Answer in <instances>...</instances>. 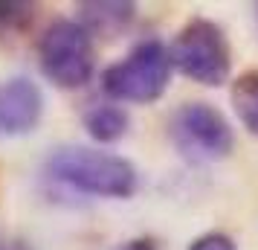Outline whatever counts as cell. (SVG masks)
<instances>
[{"instance_id":"obj_1","label":"cell","mask_w":258,"mask_h":250,"mask_svg":"<svg viewBox=\"0 0 258 250\" xmlns=\"http://www.w3.org/2000/svg\"><path fill=\"white\" fill-rule=\"evenodd\" d=\"M44 175L64 189L107 201H125L140 186L137 166L128 157L90 145H61L49 152Z\"/></svg>"},{"instance_id":"obj_2","label":"cell","mask_w":258,"mask_h":250,"mask_svg":"<svg viewBox=\"0 0 258 250\" xmlns=\"http://www.w3.org/2000/svg\"><path fill=\"white\" fill-rule=\"evenodd\" d=\"M174 76L171 56L160 38H145L134 44L122 61H113L102 73V90L110 102L131 105H151L168 90Z\"/></svg>"},{"instance_id":"obj_3","label":"cell","mask_w":258,"mask_h":250,"mask_svg":"<svg viewBox=\"0 0 258 250\" xmlns=\"http://www.w3.org/2000/svg\"><path fill=\"white\" fill-rule=\"evenodd\" d=\"M168 56L174 70L203 87H221L223 82H229L232 47L223 26L209 18H191L174 35Z\"/></svg>"},{"instance_id":"obj_4","label":"cell","mask_w":258,"mask_h":250,"mask_svg":"<svg viewBox=\"0 0 258 250\" xmlns=\"http://www.w3.org/2000/svg\"><path fill=\"white\" fill-rule=\"evenodd\" d=\"M41 73L61 90H76L96 73V41L76 18H58L38 38Z\"/></svg>"},{"instance_id":"obj_5","label":"cell","mask_w":258,"mask_h":250,"mask_svg":"<svg viewBox=\"0 0 258 250\" xmlns=\"http://www.w3.org/2000/svg\"><path fill=\"white\" fill-rule=\"evenodd\" d=\"M168 140L188 163H215L229 157L235 134L229 119L209 102H183L168 119Z\"/></svg>"},{"instance_id":"obj_6","label":"cell","mask_w":258,"mask_h":250,"mask_svg":"<svg viewBox=\"0 0 258 250\" xmlns=\"http://www.w3.org/2000/svg\"><path fill=\"white\" fill-rule=\"evenodd\" d=\"M44 117V93L32 79L12 76L0 82V134L24 137L38 128Z\"/></svg>"},{"instance_id":"obj_7","label":"cell","mask_w":258,"mask_h":250,"mask_svg":"<svg viewBox=\"0 0 258 250\" xmlns=\"http://www.w3.org/2000/svg\"><path fill=\"white\" fill-rule=\"evenodd\" d=\"M137 18V3L128 0H87L79 3V24L87 35L93 38H119Z\"/></svg>"},{"instance_id":"obj_8","label":"cell","mask_w":258,"mask_h":250,"mask_svg":"<svg viewBox=\"0 0 258 250\" xmlns=\"http://www.w3.org/2000/svg\"><path fill=\"white\" fill-rule=\"evenodd\" d=\"M82 125H84V131L90 134V140H96L99 145H107V143L122 140L128 134L131 117L119 102L107 99V102H93L90 108H84Z\"/></svg>"},{"instance_id":"obj_9","label":"cell","mask_w":258,"mask_h":250,"mask_svg":"<svg viewBox=\"0 0 258 250\" xmlns=\"http://www.w3.org/2000/svg\"><path fill=\"white\" fill-rule=\"evenodd\" d=\"M229 99H232V108H235V114H238V122L249 134L258 137V70L241 73L232 82Z\"/></svg>"},{"instance_id":"obj_10","label":"cell","mask_w":258,"mask_h":250,"mask_svg":"<svg viewBox=\"0 0 258 250\" xmlns=\"http://www.w3.org/2000/svg\"><path fill=\"white\" fill-rule=\"evenodd\" d=\"M35 21V3L0 0V38L24 35Z\"/></svg>"},{"instance_id":"obj_11","label":"cell","mask_w":258,"mask_h":250,"mask_svg":"<svg viewBox=\"0 0 258 250\" xmlns=\"http://www.w3.org/2000/svg\"><path fill=\"white\" fill-rule=\"evenodd\" d=\"M188 250H238V244H235L232 236H226L221 230H212V233H203V236L195 238L188 244Z\"/></svg>"},{"instance_id":"obj_12","label":"cell","mask_w":258,"mask_h":250,"mask_svg":"<svg viewBox=\"0 0 258 250\" xmlns=\"http://www.w3.org/2000/svg\"><path fill=\"white\" fill-rule=\"evenodd\" d=\"M116 250H157V247H154L151 238H134V241H125V244H119Z\"/></svg>"},{"instance_id":"obj_13","label":"cell","mask_w":258,"mask_h":250,"mask_svg":"<svg viewBox=\"0 0 258 250\" xmlns=\"http://www.w3.org/2000/svg\"><path fill=\"white\" fill-rule=\"evenodd\" d=\"M255 24H258V3H255Z\"/></svg>"}]
</instances>
